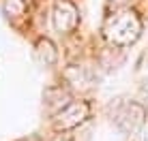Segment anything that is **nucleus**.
I'll return each instance as SVG.
<instances>
[{
    "mask_svg": "<svg viewBox=\"0 0 148 141\" xmlns=\"http://www.w3.org/2000/svg\"><path fill=\"white\" fill-rule=\"evenodd\" d=\"M49 141H71V139H69V135H64V133H62V135H56V137H52Z\"/></svg>",
    "mask_w": 148,
    "mask_h": 141,
    "instance_id": "7",
    "label": "nucleus"
},
{
    "mask_svg": "<svg viewBox=\"0 0 148 141\" xmlns=\"http://www.w3.org/2000/svg\"><path fill=\"white\" fill-rule=\"evenodd\" d=\"M52 19H54V28L60 30V32H71L79 22V13H77V7L69 0H58L54 4V13H52Z\"/></svg>",
    "mask_w": 148,
    "mask_h": 141,
    "instance_id": "4",
    "label": "nucleus"
},
{
    "mask_svg": "<svg viewBox=\"0 0 148 141\" xmlns=\"http://www.w3.org/2000/svg\"><path fill=\"white\" fill-rule=\"evenodd\" d=\"M125 2H129V0H110V4H114V7H122Z\"/></svg>",
    "mask_w": 148,
    "mask_h": 141,
    "instance_id": "8",
    "label": "nucleus"
},
{
    "mask_svg": "<svg viewBox=\"0 0 148 141\" xmlns=\"http://www.w3.org/2000/svg\"><path fill=\"white\" fill-rule=\"evenodd\" d=\"M4 13L9 17H22L26 13V0H7L4 2Z\"/></svg>",
    "mask_w": 148,
    "mask_h": 141,
    "instance_id": "6",
    "label": "nucleus"
},
{
    "mask_svg": "<svg viewBox=\"0 0 148 141\" xmlns=\"http://www.w3.org/2000/svg\"><path fill=\"white\" fill-rule=\"evenodd\" d=\"M34 49H37V56H39V60L45 64V66H52L56 62V58H58V52H56L54 43L49 41V39H45V37H41L37 41Z\"/></svg>",
    "mask_w": 148,
    "mask_h": 141,
    "instance_id": "5",
    "label": "nucleus"
},
{
    "mask_svg": "<svg viewBox=\"0 0 148 141\" xmlns=\"http://www.w3.org/2000/svg\"><path fill=\"white\" fill-rule=\"evenodd\" d=\"M103 34L110 43L127 47L133 45L142 34V19L137 17L135 11L131 9H122L118 13H112L103 26Z\"/></svg>",
    "mask_w": 148,
    "mask_h": 141,
    "instance_id": "1",
    "label": "nucleus"
},
{
    "mask_svg": "<svg viewBox=\"0 0 148 141\" xmlns=\"http://www.w3.org/2000/svg\"><path fill=\"white\" fill-rule=\"evenodd\" d=\"M90 115V105L86 100H73V103L64 105L58 113L54 115V128L58 133H67V130L77 128L84 124Z\"/></svg>",
    "mask_w": 148,
    "mask_h": 141,
    "instance_id": "3",
    "label": "nucleus"
},
{
    "mask_svg": "<svg viewBox=\"0 0 148 141\" xmlns=\"http://www.w3.org/2000/svg\"><path fill=\"white\" fill-rule=\"evenodd\" d=\"M114 118H116V126L125 135H137L146 122V109L144 105L135 103V100H125L118 105Z\"/></svg>",
    "mask_w": 148,
    "mask_h": 141,
    "instance_id": "2",
    "label": "nucleus"
}]
</instances>
